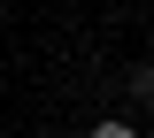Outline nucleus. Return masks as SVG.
<instances>
[{
  "mask_svg": "<svg viewBox=\"0 0 154 138\" xmlns=\"http://www.w3.org/2000/svg\"><path fill=\"white\" fill-rule=\"evenodd\" d=\"M93 138H139V123H93Z\"/></svg>",
  "mask_w": 154,
  "mask_h": 138,
  "instance_id": "nucleus-1",
  "label": "nucleus"
}]
</instances>
